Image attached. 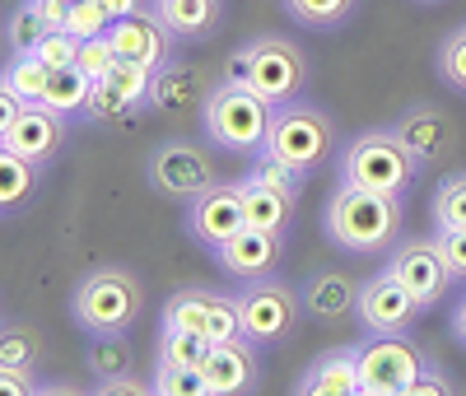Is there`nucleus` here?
<instances>
[{
    "instance_id": "f257e3e1",
    "label": "nucleus",
    "mask_w": 466,
    "mask_h": 396,
    "mask_svg": "<svg viewBox=\"0 0 466 396\" xmlns=\"http://www.w3.org/2000/svg\"><path fill=\"white\" fill-rule=\"evenodd\" d=\"M322 233L345 257H387L401 238V201L340 182L322 206Z\"/></svg>"
},
{
    "instance_id": "f03ea898",
    "label": "nucleus",
    "mask_w": 466,
    "mask_h": 396,
    "mask_svg": "<svg viewBox=\"0 0 466 396\" xmlns=\"http://www.w3.org/2000/svg\"><path fill=\"white\" fill-rule=\"evenodd\" d=\"M308 75H313L308 52L294 43V37H276V33H261V37H252V43H243L224 66V79H238V85L257 89L276 107L303 98Z\"/></svg>"
},
{
    "instance_id": "7ed1b4c3",
    "label": "nucleus",
    "mask_w": 466,
    "mask_h": 396,
    "mask_svg": "<svg viewBox=\"0 0 466 396\" xmlns=\"http://www.w3.org/2000/svg\"><path fill=\"white\" fill-rule=\"evenodd\" d=\"M420 158L410 154V145L392 131V127H373L360 131L355 140H345L340 149V182L364 187V191H382V196H401L420 182Z\"/></svg>"
},
{
    "instance_id": "20e7f679",
    "label": "nucleus",
    "mask_w": 466,
    "mask_h": 396,
    "mask_svg": "<svg viewBox=\"0 0 466 396\" xmlns=\"http://www.w3.org/2000/svg\"><path fill=\"white\" fill-rule=\"evenodd\" d=\"M140 308H145V289L127 266H94V270L80 275V285L70 289V317L85 336L131 331Z\"/></svg>"
},
{
    "instance_id": "39448f33",
    "label": "nucleus",
    "mask_w": 466,
    "mask_h": 396,
    "mask_svg": "<svg viewBox=\"0 0 466 396\" xmlns=\"http://www.w3.org/2000/svg\"><path fill=\"white\" fill-rule=\"evenodd\" d=\"M270 112H276V103H266L257 89L238 85V79H219V85L210 89V98H206V107H201L206 140L215 149L252 158L257 149H266Z\"/></svg>"
},
{
    "instance_id": "423d86ee",
    "label": "nucleus",
    "mask_w": 466,
    "mask_h": 396,
    "mask_svg": "<svg viewBox=\"0 0 466 396\" xmlns=\"http://www.w3.org/2000/svg\"><path fill=\"white\" fill-rule=\"evenodd\" d=\"M266 149L280 154L285 164L303 168L308 178H313L331 149H336V117L318 103L308 98H294V103H280L276 112H270V131H266Z\"/></svg>"
},
{
    "instance_id": "0eeeda50",
    "label": "nucleus",
    "mask_w": 466,
    "mask_h": 396,
    "mask_svg": "<svg viewBox=\"0 0 466 396\" xmlns=\"http://www.w3.org/2000/svg\"><path fill=\"white\" fill-rule=\"evenodd\" d=\"M243 308V336L257 345H285L294 340L299 322L308 317L303 294L294 285H285L280 275H261V280H248L238 294Z\"/></svg>"
},
{
    "instance_id": "6e6552de",
    "label": "nucleus",
    "mask_w": 466,
    "mask_h": 396,
    "mask_svg": "<svg viewBox=\"0 0 466 396\" xmlns=\"http://www.w3.org/2000/svg\"><path fill=\"white\" fill-rule=\"evenodd\" d=\"M387 270L397 275V280L424 303V312L439 308L452 285H457V275L443 257V243H439V233H410V238H397V248L387 252Z\"/></svg>"
},
{
    "instance_id": "1a4fd4ad",
    "label": "nucleus",
    "mask_w": 466,
    "mask_h": 396,
    "mask_svg": "<svg viewBox=\"0 0 466 396\" xmlns=\"http://www.w3.org/2000/svg\"><path fill=\"white\" fill-rule=\"evenodd\" d=\"M145 178H149V187L159 196L191 201V196H201V191L215 187V158L197 140H164V145L149 149Z\"/></svg>"
},
{
    "instance_id": "9d476101",
    "label": "nucleus",
    "mask_w": 466,
    "mask_h": 396,
    "mask_svg": "<svg viewBox=\"0 0 466 396\" xmlns=\"http://www.w3.org/2000/svg\"><path fill=\"white\" fill-rule=\"evenodd\" d=\"M424 354L410 336H364L360 340V378L364 396H406L415 373L424 369Z\"/></svg>"
},
{
    "instance_id": "9b49d317",
    "label": "nucleus",
    "mask_w": 466,
    "mask_h": 396,
    "mask_svg": "<svg viewBox=\"0 0 466 396\" xmlns=\"http://www.w3.org/2000/svg\"><path fill=\"white\" fill-rule=\"evenodd\" d=\"M420 312H424V303L387 266L378 275H369L360 289V331L364 336H410Z\"/></svg>"
},
{
    "instance_id": "f8f14e48",
    "label": "nucleus",
    "mask_w": 466,
    "mask_h": 396,
    "mask_svg": "<svg viewBox=\"0 0 466 396\" xmlns=\"http://www.w3.org/2000/svg\"><path fill=\"white\" fill-rule=\"evenodd\" d=\"M248 224V206H243V187L228 182V187H210L201 196L187 201V233L197 238L206 252H215L219 243H228L233 233Z\"/></svg>"
},
{
    "instance_id": "ddd939ff",
    "label": "nucleus",
    "mask_w": 466,
    "mask_h": 396,
    "mask_svg": "<svg viewBox=\"0 0 466 396\" xmlns=\"http://www.w3.org/2000/svg\"><path fill=\"white\" fill-rule=\"evenodd\" d=\"M360 289H364V280H355V275L340 270V266H318V270H308L303 285H299L308 317H313V322H322V327L360 322Z\"/></svg>"
},
{
    "instance_id": "4468645a",
    "label": "nucleus",
    "mask_w": 466,
    "mask_h": 396,
    "mask_svg": "<svg viewBox=\"0 0 466 396\" xmlns=\"http://www.w3.org/2000/svg\"><path fill=\"white\" fill-rule=\"evenodd\" d=\"M66 122L70 117H61L56 107L47 103H28L15 122L0 127V149H15L24 158H33V164H56V154L66 145Z\"/></svg>"
},
{
    "instance_id": "2eb2a0df",
    "label": "nucleus",
    "mask_w": 466,
    "mask_h": 396,
    "mask_svg": "<svg viewBox=\"0 0 466 396\" xmlns=\"http://www.w3.org/2000/svg\"><path fill=\"white\" fill-rule=\"evenodd\" d=\"M280 252H285V233H270V228H257V224H243L238 233L228 238V243H219L210 257L224 275H233V280H261V275H276L280 266Z\"/></svg>"
},
{
    "instance_id": "dca6fc26",
    "label": "nucleus",
    "mask_w": 466,
    "mask_h": 396,
    "mask_svg": "<svg viewBox=\"0 0 466 396\" xmlns=\"http://www.w3.org/2000/svg\"><path fill=\"white\" fill-rule=\"evenodd\" d=\"M392 131L410 145V154L424 168L443 164V158H452V149H457V122L434 103H410L406 112H397Z\"/></svg>"
},
{
    "instance_id": "f3484780",
    "label": "nucleus",
    "mask_w": 466,
    "mask_h": 396,
    "mask_svg": "<svg viewBox=\"0 0 466 396\" xmlns=\"http://www.w3.org/2000/svg\"><path fill=\"white\" fill-rule=\"evenodd\" d=\"M107 37H112L116 56L136 61V66H145V70L168 66V61H173V43H177V37L168 33V24L154 15V10H136V15H127V19H116V24L107 28Z\"/></svg>"
},
{
    "instance_id": "a211bd4d",
    "label": "nucleus",
    "mask_w": 466,
    "mask_h": 396,
    "mask_svg": "<svg viewBox=\"0 0 466 396\" xmlns=\"http://www.w3.org/2000/svg\"><path fill=\"white\" fill-rule=\"evenodd\" d=\"M201 369H206L210 396H243V391L261 387V354H257V340H248V336L215 340Z\"/></svg>"
},
{
    "instance_id": "6ab92c4d",
    "label": "nucleus",
    "mask_w": 466,
    "mask_h": 396,
    "mask_svg": "<svg viewBox=\"0 0 466 396\" xmlns=\"http://www.w3.org/2000/svg\"><path fill=\"white\" fill-rule=\"evenodd\" d=\"M299 396H364V378H360V345H336L322 350L313 364L303 369V378L294 382Z\"/></svg>"
},
{
    "instance_id": "aec40b11",
    "label": "nucleus",
    "mask_w": 466,
    "mask_h": 396,
    "mask_svg": "<svg viewBox=\"0 0 466 396\" xmlns=\"http://www.w3.org/2000/svg\"><path fill=\"white\" fill-rule=\"evenodd\" d=\"M206 98H210V89H206L201 70H191L182 61H168V66L154 70L149 107H159V112H201Z\"/></svg>"
},
{
    "instance_id": "412c9836",
    "label": "nucleus",
    "mask_w": 466,
    "mask_h": 396,
    "mask_svg": "<svg viewBox=\"0 0 466 396\" xmlns=\"http://www.w3.org/2000/svg\"><path fill=\"white\" fill-rule=\"evenodd\" d=\"M154 15L168 24L177 43H206L224 19V0H154Z\"/></svg>"
},
{
    "instance_id": "4be33fe9",
    "label": "nucleus",
    "mask_w": 466,
    "mask_h": 396,
    "mask_svg": "<svg viewBox=\"0 0 466 396\" xmlns=\"http://www.w3.org/2000/svg\"><path fill=\"white\" fill-rule=\"evenodd\" d=\"M243 206H248V224L257 228H270V233H285L289 219H294V206H299V196H285L276 187H266L257 178H243Z\"/></svg>"
},
{
    "instance_id": "5701e85b",
    "label": "nucleus",
    "mask_w": 466,
    "mask_h": 396,
    "mask_svg": "<svg viewBox=\"0 0 466 396\" xmlns=\"http://www.w3.org/2000/svg\"><path fill=\"white\" fill-rule=\"evenodd\" d=\"M85 369L94 373V382L136 373V345H131V336H127V331H103V336H94L89 350H85Z\"/></svg>"
},
{
    "instance_id": "b1692460",
    "label": "nucleus",
    "mask_w": 466,
    "mask_h": 396,
    "mask_svg": "<svg viewBox=\"0 0 466 396\" xmlns=\"http://www.w3.org/2000/svg\"><path fill=\"white\" fill-rule=\"evenodd\" d=\"M285 15L308 33H340L360 15V0H285Z\"/></svg>"
},
{
    "instance_id": "393cba45",
    "label": "nucleus",
    "mask_w": 466,
    "mask_h": 396,
    "mask_svg": "<svg viewBox=\"0 0 466 396\" xmlns=\"http://www.w3.org/2000/svg\"><path fill=\"white\" fill-rule=\"evenodd\" d=\"M219 299V289H206V285H187V289H173L164 299V312H159V327H182V331H206V317H210V303Z\"/></svg>"
},
{
    "instance_id": "a878e982",
    "label": "nucleus",
    "mask_w": 466,
    "mask_h": 396,
    "mask_svg": "<svg viewBox=\"0 0 466 396\" xmlns=\"http://www.w3.org/2000/svg\"><path fill=\"white\" fill-rule=\"evenodd\" d=\"M37 168H43V164H33V158H24L15 149H0V210H5V215H15L19 206L33 201Z\"/></svg>"
},
{
    "instance_id": "bb28decb",
    "label": "nucleus",
    "mask_w": 466,
    "mask_h": 396,
    "mask_svg": "<svg viewBox=\"0 0 466 396\" xmlns=\"http://www.w3.org/2000/svg\"><path fill=\"white\" fill-rule=\"evenodd\" d=\"M56 24L47 19V10L37 0H19V5L5 15V47L10 56H24V52H37V43L52 33Z\"/></svg>"
},
{
    "instance_id": "cd10ccee",
    "label": "nucleus",
    "mask_w": 466,
    "mask_h": 396,
    "mask_svg": "<svg viewBox=\"0 0 466 396\" xmlns=\"http://www.w3.org/2000/svg\"><path fill=\"white\" fill-rule=\"evenodd\" d=\"M89 94H94V75H85L80 66H66L52 70V85H47V107H56L61 117H85L89 112Z\"/></svg>"
},
{
    "instance_id": "c85d7f7f",
    "label": "nucleus",
    "mask_w": 466,
    "mask_h": 396,
    "mask_svg": "<svg viewBox=\"0 0 466 396\" xmlns=\"http://www.w3.org/2000/svg\"><path fill=\"white\" fill-rule=\"evenodd\" d=\"M210 336L206 331H182V327H159V350H154V364H187L201 369L210 354Z\"/></svg>"
},
{
    "instance_id": "c756f323",
    "label": "nucleus",
    "mask_w": 466,
    "mask_h": 396,
    "mask_svg": "<svg viewBox=\"0 0 466 396\" xmlns=\"http://www.w3.org/2000/svg\"><path fill=\"white\" fill-rule=\"evenodd\" d=\"M0 85H10V89L24 94L28 103H43V98H47V85H52V66L37 56V52L10 56V61H5V79H0Z\"/></svg>"
},
{
    "instance_id": "7c9ffc66",
    "label": "nucleus",
    "mask_w": 466,
    "mask_h": 396,
    "mask_svg": "<svg viewBox=\"0 0 466 396\" xmlns=\"http://www.w3.org/2000/svg\"><path fill=\"white\" fill-rule=\"evenodd\" d=\"M430 219L434 228H466V168L448 173L430 196Z\"/></svg>"
},
{
    "instance_id": "2f4dec72",
    "label": "nucleus",
    "mask_w": 466,
    "mask_h": 396,
    "mask_svg": "<svg viewBox=\"0 0 466 396\" xmlns=\"http://www.w3.org/2000/svg\"><path fill=\"white\" fill-rule=\"evenodd\" d=\"M248 178H257V182H266V187H276V191H285V196H303V187H308V173L294 168V164H285V158L270 154V149H257V154H252Z\"/></svg>"
},
{
    "instance_id": "473e14b6",
    "label": "nucleus",
    "mask_w": 466,
    "mask_h": 396,
    "mask_svg": "<svg viewBox=\"0 0 466 396\" xmlns=\"http://www.w3.org/2000/svg\"><path fill=\"white\" fill-rule=\"evenodd\" d=\"M0 364H15V369L43 364V340H37L28 322H5V331H0Z\"/></svg>"
},
{
    "instance_id": "72a5a7b5",
    "label": "nucleus",
    "mask_w": 466,
    "mask_h": 396,
    "mask_svg": "<svg viewBox=\"0 0 466 396\" xmlns=\"http://www.w3.org/2000/svg\"><path fill=\"white\" fill-rule=\"evenodd\" d=\"M149 382L159 396H210L206 369H187V364H154Z\"/></svg>"
},
{
    "instance_id": "f704fd0d",
    "label": "nucleus",
    "mask_w": 466,
    "mask_h": 396,
    "mask_svg": "<svg viewBox=\"0 0 466 396\" xmlns=\"http://www.w3.org/2000/svg\"><path fill=\"white\" fill-rule=\"evenodd\" d=\"M434 66H439V79L452 89V94H461L466 98V24L461 28H452L443 43H439V56H434Z\"/></svg>"
},
{
    "instance_id": "c9c22d12",
    "label": "nucleus",
    "mask_w": 466,
    "mask_h": 396,
    "mask_svg": "<svg viewBox=\"0 0 466 396\" xmlns=\"http://www.w3.org/2000/svg\"><path fill=\"white\" fill-rule=\"evenodd\" d=\"M85 117L116 127V122H131V117H140V107H136L127 94H116L107 79H94V94H89V112H85Z\"/></svg>"
},
{
    "instance_id": "e433bc0d",
    "label": "nucleus",
    "mask_w": 466,
    "mask_h": 396,
    "mask_svg": "<svg viewBox=\"0 0 466 396\" xmlns=\"http://www.w3.org/2000/svg\"><path fill=\"white\" fill-rule=\"evenodd\" d=\"M61 28H70V33L85 43V37H103V33L112 28V15H107L103 0H80V5H75V10L66 15V24H61Z\"/></svg>"
},
{
    "instance_id": "4c0bfd02",
    "label": "nucleus",
    "mask_w": 466,
    "mask_h": 396,
    "mask_svg": "<svg viewBox=\"0 0 466 396\" xmlns=\"http://www.w3.org/2000/svg\"><path fill=\"white\" fill-rule=\"evenodd\" d=\"M37 56H43L52 70H66V66L80 61V37H75L70 28H52L43 43H37Z\"/></svg>"
},
{
    "instance_id": "58836bf2",
    "label": "nucleus",
    "mask_w": 466,
    "mask_h": 396,
    "mask_svg": "<svg viewBox=\"0 0 466 396\" xmlns=\"http://www.w3.org/2000/svg\"><path fill=\"white\" fill-rule=\"evenodd\" d=\"M116 61H122V56H116L112 37L103 33V37H85V43H80V61H75V66H80L85 75H94V79H103Z\"/></svg>"
},
{
    "instance_id": "ea45409f",
    "label": "nucleus",
    "mask_w": 466,
    "mask_h": 396,
    "mask_svg": "<svg viewBox=\"0 0 466 396\" xmlns=\"http://www.w3.org/2000/svg\"><path fill=\"white\" fill-rule=\"evenodd\" d=\"M457 382L448 378V369L439 360H424V369L415 373V382L406 387V396H452Z\"/></svg>"
},
{
    "instance_id": "a19ab883",
    "label": "nucleus",
    "mask_w": 466,
    "mask_h": 396,
    "mask_svg": "<svg viewBox=\"0 0 466 396\" xmlns=\"http://www.w3.org/2000/svg\"><path fill=\"white\" fill-rule=\"evenodd\" d=\"M439 243H443V257L457 275V285H466V228H434Z\"/></svg>"
},
{
    "instance_id": "79ce46f5",
    "label": "nucleus",
    "mask_w": 466,
    "mask_h": 396,
    "mask_svg": "<svg viewBox=\"0 0 466 396\" xmlns=\"http://www.w3.org/2000/svg\"><path fill=\"white\" fill-rule=\"evenodd\" d=\"M98 396H140V391H154V382H140L136 373H122V378H107V382H94Z\"/></svg>"
},
{
    "instance_id": "37998d69",
    "label": "nucleus",
    "mask_w": 466,
    "mask_h": 396,
    "mask_svg": "<svg viewBox=\"0 0 466 396\" xmlns=\"http://www.w3.org/2000/svg\"><path fill=\"white\" fill-rule=\"evenodd\" d=\"M33 373H37V369H15V364H0V387H5L10 396H15V391H19V396H24V391H37V378H33Z\"/></svg>"
},
{
    "instance_id": "c03bdc74",
    "label": "nucleus",
    "mask_w": 466,
    "mask_h": 396,
    "mask_svg": "<svg viewBox=\"0 0 466 396\" xmlns=\"http://www.w3.org/2000/svg\"><path fill=\"white\" fill-rule=\"evenodd\" d=\"M37 5H43V10H47V19L61 28V24H66V15H70L75 5H80V0H37Z\"/></svg>"
},
{
    "instance_id": "a18cd8bd",
    "label": "nucleus",
    "mask_w": 466,
    "mask_h": 396,
    "mask_svg": "<svg viewBox=\"0 0 466 396\" xmlns=\"http://www.w3.org/2000/svg\"><path fill=\"white\" fill-rule=\"evenodd\" d=\"M452 336H457V345L466 350V294L452 303Z\"/></svg>"
},
{
    "instance_id": "49530a36",
    "label": "nucleus",
    "mask_w": 466,
    "mask_h": 396,
    "mask_svg": "<svg viewBox=\"0 0 466 396\" xmlns=\"http://www.w3.org/2000/svg\"><path fill=\"white\" fill-rule=\"evenodd\" d=\"M103 5H107V15H112V24H116V19H127V15H136V10H145V5H140V0H103Z\"/></svg>"
},
{
    "instance_id": "de8ad7c7",
    "label": "nucleus",
    "mask_w": 466,
    "mask_h": 396,
    "mask_svg": "<svg viewBox=\"0 0 466 396\" xmlns=\"http://www.w3.org/2000/svg\"><path fill=\"white\" fill-rule=\"evenodd\" d=\"M420 5H443V0H420Z\"/></svg>"
}]
</instances>
